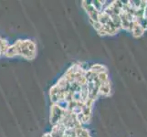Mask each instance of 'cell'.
Instances as JSON below:
<instances>
[{
  "instance_id": "cell-1",
  "label": "cell",
  "mask_w": 147,
  "mask_h": 137,
  "mask_svg": "<svg viewBox=\"0 0 147 137\" xmlns=\"http://www.w3.org/2000/svg\"><path fill=\"white\" fill-rule=\"evenodd\" d=\"M18 56L28 60H33L37 56V45L30 39H18L16 41Z\"/></svg>"
},
{
  "instance_id": "cell-2",
  "label": "cell",
  "mask_w": 147,
  "mask_h": 137,
  "mask_svg": "<svg viewBox=\"0 0 147 137\" xmlns=\"http://www.w3.org/2000/svg\"><path fill=\"white\" fill-rule=\"evenodd\" d=\"M64 110L59 107L58 103H52L50 107V115H49V121L52 125L59 124L61 117L63 115Z\"/></svg>"
},
{
  "instance_id": "cell-3",
  "label": "cell",
  "mask_w": 147,
  "mask_h": 137,
  "mask_svg": "<svg viewBox=\"0 0 147 137\" xmlns=\"http://www.w3.org/2000/svg\"><path fill=\"white\" fill-rule=\"evenodd\" d=\"M82 6L84 8V10L86 11V13L88 14V17H89V20H90V24H93L94 22L98 21V16H99V13L97 10L95 9V7L92 6V2H88V1H82Z\"/></svg>"
},
{
  "instance_id": "cell-4",
  "label": "cell",
  "mask_w": 147,
  "mask_h": 137,
  "mask_svg": "<svg viewBox=\"0 0 147 137\" xmlns=\"http://www.w3.org/2000/svg\"><path fill=\"white\" fill-rule=\"evenodd\" d=\"M111 94V80H109L107 82L101 84L99 88V95L104 96V97H108Z\"/></svg>"
},
{
  "instance_id": "cell-5",
  "label": "cell",
  "mask_w": 147,
  "mask_h": 137,
  "mask_svg": "<svg viewBox=\"0 0 147 137\" xmlns=\"http://www.w3.org/2000/svg\"><path fill=\"white\" fill-rule=\"evenodd\" d=\"M134 28L131 30V34L134 38H140L144 35V33L145 32V29L141 26V24L136 21V20H134Z\"/></svg>"
},
{
  "instance_id": "cell-6",
  "label": "cell",
  "mask_w": 147,
  "mask_h": 137,
  "mask_svg": "<svg viewBox=\"0 0 147 137\" xmlns=\"http://www.w3.org/2000/svg\"><path fill=\"white\" fill-rule=\"evenodd\" d=\"M90 70H92V72H93L96 75H98L101 72H108V69L106 66L102 65V64H93L90 66Z\"/></svg>"
},
{
  "instance_id": "cell-7",
  "label": "cell",
  "mask_w": 147,
  "mask_h": 137,
  "mask_svg": "<svg viewBox=\"0 0 147 137\" xmlns=\"http://www.w3.org/2000/svg\"><path fill=\"white\" fill-rule=\"evenodd\" d=\"M4 55L7 58H13V57H16V56H18V47H17L16 43H14L13 45L9 46V48L7 49V50Z\"/></svg>"
},
{
  "instance_id": "cell-8",
  "label": "cell",
  "mask_w": 147,
  "mask_h": 137,
  "mask_svg": "<svg viewBox=\"0 0 147 137\" xmlns=\"http://www.w3.org/2000/svg\"><path fill=\"white\" fill-rule=\"evenodd\" d=\"M111 19V17L108 14H106L105 12H100L98 16V22H100L101 25H106L108 23V21Z\"/></svg>"
},
{
  "instance_id": "cell-9",
  "label": "cell",
  "mask_w": 147,
  "mask_h": 137,
  "mask_svg": "<svg viewBox=\"0 0 147 137\" xmlns=\"http://www.w3.org/2000/svg\"><path fill=\"white\" fill-rule=\"evenodd\" d=\"M9 44L7 42V39L5 38H0V52H1L2 55H4L6 53V51L7 50V49L9 48Z\"/></svg>"
},
{
  "instance_id": "cell-10",
  "label": "cell",
  "mask_w": 147,
  "mask_h": 137,
  "mask_svg": "<svg viewBox=\"0 0 147 137\" xmlns=\"http://www.w3.org/2000/svg\"><path fill=\"white\" fill-rule=\"evenodd\" d=\"M97 77H98V80H100V85L105 83V82H107L108 80H109L108 72H101V73H100V74L97 75Z\"/></svg>"
},
{
  "instance_id": "cell-11",
  "label": "cell",
  "mask_w": 147,
  "mask_h": 137,
  "mask_svg": "<svg viewBox=\"0 0 147 137\" xmlns=\"http://www.w3.org/2000/svg\"><path fill=\"white\" fill-rule=\"evenodd\" d=\"M92 26H93V28H95V30L96 31H99V30L101 28V27H102V25H101L100 22H98V21H96V22H94L93 24H92Z\"/></svg>"
},
{
  "instance_id": "cell-12",
  "label": "cell",
  "mask_w": 147,
  "mask_h": 137,
  "mask_svg": "<svg viewBox=\"0 0 147 137\" xmlns=\"http://www.w3.org/2000/svg\"><path fill=\"white\" fill-rule=\"evenodd\" d=\"M1 55H2V54H1V52H0V56H1Z\"/></svg>"
}]
</instances>
